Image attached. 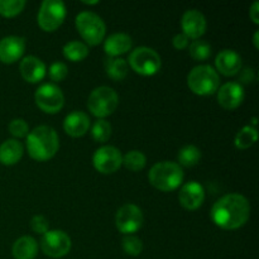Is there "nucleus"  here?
<instances>
[{"label":"nucleus","instance_id":"39","mask_svg":"<svg viewBox=\"0 0 259 259\" xmlns=\"http://www.w3.org/2000/svg\"><path fill=\"white\" fill-rule=\"evenodd\" d=\"M82 3L88 5H94V4H99V0H95V2H82Z\"/></svg>","mask_w":259,"mask_h":259},{"label":"nucleus","instance_id":"2","mask_svg":"<svg viewBox=\"0 0 259 259\" xmlns=\"http://www.w3.org/2000/svg\"><path fill=\"white\" fill-rule=\"evenodd\" d=\"M60 148L57 132L48 125L35 126L27 136V151L35 161H48L53 158Z\"/></svg>","mask_w":259,"mask_h":259},{"label":"nucleus","instance_id":"8","mask_svg":"<svg viewBox=\"0 0 259 259\" xmlns=\"http://www.w3.org/2000/svg\"><path fill=\"white\" fill-rule=\"evenodd\" d=\"M66 18L65 3L61 0H45L38 12V25L45 32H53Z\"/></svg>","mask_w":259,"mask_h":259},{"label":"nucleus","instance_id":"4","mask_svg":"<svg viewBox=\"0 0 259 259\" xmlns=\"http://www.w3.org/2000/svg\"><path fill=\"white\" fill-rule=\"evenodd\" d=\"M187 85L190 90L200 96L212 95L220 85L219 73L209 65H199L190 71L187 76Z\"/></svg>","mask_w":259,"mask_h":259},{"label":"nucleus","instance_id":"1","mask_svg":"<svg viewBox=\"0 0 259 259\" xmlns=\"http://www.w3.org/2000/svg\"><path fill=\"white\" fill-rule=\"evenodd\" d=\"M212 223L224 230L242 228L250 217V204L240 194H228L220 197L210 212Z\"/></svg>","mask_w":259,"mask_h":259},{"label":"nucleus","instance_id":"34","mask_svg":"<svg viewBox=\"0 0 259 259\" xmlns=\"http://www.w3.org/2000/svg\"><path fill=\"white\" fill-rule=\"evenodd\" d=\"M30 228L34 233L43 235L50 230V224H48V220L43 215H35L30 220Z\"/></svg>","mask_w":259,"mask_h":259},{"label":"nucleus","instance_id":"7","mask_svg":"<svg viewBox=\"0 0 259 259\" xmlns=\"http://www.w3.org/2000/svg\"><path fill=\"white\" fill-rule=\"evenodd\" d=\"M129 66L142 76L156 75L161 70V56L149 47H137L129 55Z\"/></svg>","mask_w":259,"mask_h":259},{"label":"nucleus","instance_id":"3","mask_svg":"<svg viewBox=\"0 0 259 259\" xmlns=\"http://www.w3.org/2000/svg\"><path fill=\"white\" fill-rule=\"evenodd\" d=\"M148 179L152 186L159 191H174L184 181V169L176 162H158L149 169Z\"/></svg>","mask_w":259,"mask_h":259},{"label":"nucleus","instance_id":"36","mask_svg":"<svg viewBox=\"0 0 259 259\" xmlns=\"http://www.w3.org/2000/svg\"><path fill=\"white\" fill-rule=\"evenodd\" d=\"M172 45L176 50H185L189 46V38L184 34V33H179L172 39Z\"/></svg>","mask_w":259,"mask_h":259},{"label":"nucleus","instance_id":"18","mask_svg":"<svg viewBox=\"0 0 259 259\" xmlns=\"http://www.w3.org/2000/svg\"><path fill=\"white\" fill-rule=\"evenodd\" d=\"M19 70L23 78L30 83H37L42 81L47 72L43 61L34 56H27L23 58L19 65Z\"/></svg>","mask_w":259,"mask_h":259},{"label":"nucleus","instance_id":"17","mask_svg":"<svg viewBox=\"0 0 259 259\" xmlns=\"http://www.w3.org/2000/svg\"><path fill=\"white\" fill-rule=\"evenodd\" d=\"M217 72L224 76H234L242 70V57L233 50H223L215 58Z\"/></svg>","mask_w":259,"mask_h":259},{"label":"nucleus","instance_id":"24","mask_svg":"<svg viewBox=\"0 0 259 259\" xmlns=\"http://www.w3.org/2000/svg\"><path fill=\"white\" fill-rule=\"evenodd\" d=\"M63 56L72 62H80L89 56L88 45L80 40H71L63 46Z\"/></svg>","mask_w":259,"mask_h":259},{"label":"nucleus","instance_id":"29","mask_svg":"<svg viewBox=\"0 0 259 259\" xmlns=\"http://www.w3.org/2000/svg\"><path fill=\"white\" fill-rule=\"evenodd\" d=\"M91 136H93L94 141L98 143H104L108 142L111 136V125L109 121L104 120V119H99L94 123L93 129H91Z\"/></svg>","mask_w":259,"mask_h":259},{"label":"nucleus","instance_id":"32","mask_svg":"<svg viewBox=\"0 0 259 259\" xmlns=\"http://www.w3.org/2000/svg\"><path fill=\"white\" fill-rule=\"evenodd\" d=\"M67 73L68 68L63 62H53L50 66V70H48V76L55 82H60V81L65 80Z\"/></svg>","mask_w":259,"mask_h":259},{"label":"nucleus","instance_id":"35","mask_svg":"<svg viewBox=\"0 0 259 259\" xmlns=\"http://www.w3.org/2000/svg\"><path fill=\"white\" fill-rule=\"evenodd\" d=\"M238 73H239V81L243 83H250V82H253L255 78L253 68L245 67V68H243V70H240Z\"/></svg>","mask_w":259,"mask_h":259},{"label":"nucleus","instance_id":"15","mask_svg":"<svg viewBox=\"0 0 259 259\" xmlns=\"http://www.w3.org/2000/svg\"><path fill=\"white\" fill-rule=\"evenodd\" d=\"M205 200V190L196 181H190L181 187L179 192V201L186 210H196Z\"/></svg>","mask_w":259,"mask_h":259},{"label":"nucleus","instance_id":"10","mask_svg":"<svg viewBox=\"0 0 259 259\" xmlns=\"http://www.w3.org/2000/svg\"><path fill=\"white\" fill-rule=\"evenodd\" d=\"M143 212L137 205L125 204L116 211L115 225L120 233L131 235L138 232L143 225Z\"/></svg>","mask_w":259,"mask_h":259},{"label":"nucleus","instance_id":"20","mask_svg":"<svg viewBox=\"0 0 259 259\" xmlns=\"http://www.w3.org/2000/svg\"><path fill=\"white\" fill-rule=\"evenodd\" d=\"M133 40L125 33H114L104 40V51L109 57H119L132 50Z\"/></svg>","mask_w":259,"mask_h":259},{"label":"nucleus","instance_id":"6","mask_svg":"<svg viewBox=\"0 0 259 259\" xmlns=\"http://www.w3.org/2000/svg\"><path fill=\"white\" fill-rule=\"evenodd\" d=\"M76 28L89 46H98L104 40L106 25L101 17L93 12H81L76 17Z\"/></svg>","mask_w":259,"mask_h":259},{"label":"nucleus","instance_id":"5","mask_svg":"<svg viewBox=\"0 0 259 259\" xmlns=\"http://www.w3.org/2000/svg\"><path fill=\"white\" fill-rule=\"evenodd\" d=\"M118 105V94L109 86H99L94 89L88 99V108L90 113L100 119L111 115L116 110Z\"/></svg>","mask_w":259,"mask_h":259},{"label":"nucleus","instance_id":"37","mask_svg":"<svg viewBox=\"0 0 259 259\" xmlns=\"http://www.w3.org/2000/svg\"><path fill=\"white\" fill-rule=\"evenodd\" d=\"M249 17L253 20L254 24H259V3L254 2L253 3L252 8L249 10Z\"/></svg>","mask_w":259,"mask_h":259},{"label":"nucleus","instance_id":"22","mask_svg":"<svg viewBox=\"0 0 259 259\" xmlns=\"http://www.w3.org/2000/svg\"><path fill=\"white\" fill-rule=\"evenodd\" d=\"M12 253L15 259H34L38 253V243L29 235L20 237L13 244Z\"/></svg>","mask_w":259,"mask_h":259},{"label":"nucleus","instance_id":"13","mask_svg":"<svg viewBox=\"0 0 259 259\" xmlns=\"http://www.w3.org/2000/svg\"><path fill=\"white\" fill-rule=\"evenodd\" d=\"M181 27L184 34L191 39H200L206 30V19L200 10L190 9L185 12L181 19Z\"/></svg>","mask_w":259,"mask_h":259},{"label":"nucleus","instance_id":"23","mask_svg":"<svg viewBox=\"0 0 259 259\" xmlns=\"http://www.w3.org/2000/svg\"><path fill=\"white\" fill-rule=\"evenodd\" d=\"M105 71L114 81H121L128 75V63L124 58L109 57L105 61Z\"/></svg>","mask_w":259,"mask_h":259},{"label":"nucleus","instance_id":"16","mask_svg":"<svg viewBox=\"0 0 259 259\" xmlns=\"http://www.w3.org/2000/svg\"><path fill=\"white\" fill-rule=\"evenodd\" d=\"M25 51V39L18 35H8L0 39V62L14 63Z\"/></svg>","mask_w":259,"mask_h":259},{"label":"nucleus","instance_id":"11","mask_svg":"<svg viewBox=\"0 0 259 259\" xmlns=\"http://www.w3.org/2000/svg\"><path fill=\"white\" fill-rule=\"evenodd\" d=\"M43 253L51 258H62L71 250V238L62 230H48L40 240Z\"/></svg>","mask_w":259,"mask_h":259},{"label":"nucleus","instance_id":"19","mask_svg":"<svg viewBox=\"0 0 259 259\" xmlns=\"http://www.w3.org/2000/svg\"><path fill=\"white\" fill-rule=\"evenodd\" d=\"M90 128V118L83 111H72L63 120V129L68 136L77 138L86 134Z\"/></svg>","mask_w":259,"mask_h":259},{"label":"nucleus","instance_id":"25","mask_svg":"<svg viewBox=\"0 0 259 259\" xmlns=\"http://www.w3.org/2000/svg\"><path fill=\"white\" fill-rule=\"evenodd\" d=\"M258 132L257 129L250 125H245L237 133L234 139V144L238 149H247L252 147L257 142Z\"/></svg>","mask_w":259,"mask_h":259},{"label":"nucleus","instance_id":"38","mask_svg":"<svg viewBox=\"0 0 259 259\" xmlns=\"http://www.w3.org/2000/svg\"><path fill=\"white\" fill-rule=\"evenodd\" d=\"M258 35H259V32L257 30V32L254 33V37H253V43H254V47L257 48H259V43H258Z\"/></svg>","mask_w":259,"mask_h":259},{"label":"nucleus","instance_id":"27","mask_svg":"<svg viewBox=\"0 0 259 259\" xmlns=\"http://www.w3.org/2000/svg\"><path fill=\"white\" fill-rule=\"evenodd\" d=\"M147 163V158L144 153L141 151H131L123 157V163L125 168H128L132 172H138L144 168Z\"/></svg>","mask_w":259,"mask_h":259},{"label":"nucleus","instance_id":"26","mask_svg":"<svg viewBox=\"0 0 259 259\" xmlns=\"http://www.w3.org/2000/svg\"><path fill=\"white\" fill-rule=\"evenodd\" d=\"M177 158H179V164L181 167H194L201 159V151L196 146L189 144V146L181 148V151L177 154Z\"/></svg>","mask_w":259,"mask_h":259},{"label":"nucleus","instance_id":"28","mask_svg":"<svg viewBox=\"0 0 259 259\" xmlns=\"http://www.w3.org/2000/svg\"><path fill=\"white\" fill-rule=\"evenodd\" d=\"M189 52L191 57L196 61H205L211 55V46L204 39H195L190 45Z\"/></svg>","mask_w":259,"mask_h":259},{"label":"nucleus","instance_id":"9","mask_svg":"<svg viewBox=\"0 0 259 259\" xmlns=\"http://www.w3.org/2000/svg\"><path fill=\"white\" fill-rule=\"evenodd\" d=\"M35 104L47 114H56L63 108L65 96L62 90L55 83H45L39 86L34 94Z\"/></svg>","mask_w":259,"mask_h":259},{"label":"nucleus","instance_id":"21","mask_svg":"<svg viewBox=\"0 0 259 259\" xmlns=\"http://www.w3.org/2000/svg\"><path fill=\"white\" fill-rule=\"evenodd\" d=\"M23 144L17 139H8L0 144V163L4 166H13L23 157Z\"/></svg>","mask_w":259,"mask_h":259},{"label":"nucleus","instance_id":"31","mask_svg":"<svg viewBox=\"0 0 259 259\" xmlns=\"http://www.w3.org/2000/svg\"><path fill=\"white\" fill-rule=\"evenodd\" d=\"M121 247H123V250L128 255L137 257L143 250V243L136 235H126L123 239V242H121Z\"/></svg>","mask_w":259,"mask_h":259},{"label":"nucleus","instance_id":"12","mask_svg":"<svg viewBox=\"0 0 259 259\" xmlns=\"http://www.w3.org/2000/svg\"><path fill=\"white\" fill-rule=\"evenodd\" d=\"M94 167L103 175H110L118 171L123 163L120 151L114 146H104L94 153Z\"/></svg>","mask_w":259,"mask_h":259},{"label":"nucleus","instance_id":"33","mask_svg":"<svg viewBox=\"0 0 259 259\" xmlns=\"http://www.w3.org/2000/svg\"><path fill=\"white\" fill-rule=\"evenodd\" d=\"M9 132L12 136L17 137V138H24L29 133V128H28L27 121L23 119H13L9 123Z\"/></svg>","mask_w":259,"mask_h":259},{"label":"nucleus","instance_id":"40","mask_svg":"<svg viewBox=\"0 0 259 259\" xmlns=\"http://www.w3.org/2000/svg\"><path fill=\"white\" fill-rule=\"evenodd\" d=\"M255 125H257V118H253L252 119V125H250V126L255 128Z\"/></svg>","mask_w":259,"mask_h":259},{"label":"nucleus","instance_id":"30","mask_svg":"<svg viewBox=\"0 0 259 259\" xmlns=\"http://www.w3.org/2000/svg\"><path fill=\"white\" fill-rule=\"evenodd\" d=\"M27 3L24 0H0V15L13 18L22 13Z\"/></svg>","mask_w":259,"mask_h":259},{"label":"nucleus","instance_id":"14","mask_svg":"<svg viewBox=\"0 0 259 259\" xmlns=\"http://www.w3.org/2000/svg\"><path fill=\"white\" fill-rule=\"evenodd\" d=\"M244 89L239 82H227L218 91V103L227 110H233L242 105L244 100Z\"/></svg>","mask_w":259,"mask_h":259}]
</instances>
